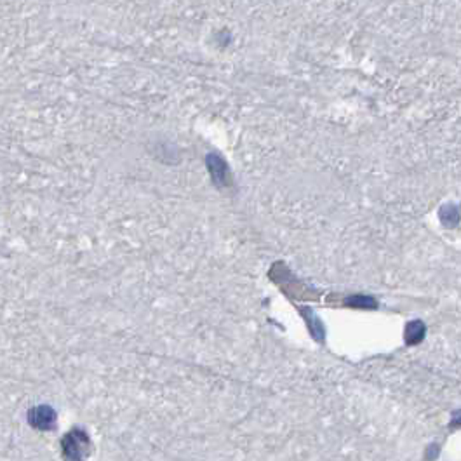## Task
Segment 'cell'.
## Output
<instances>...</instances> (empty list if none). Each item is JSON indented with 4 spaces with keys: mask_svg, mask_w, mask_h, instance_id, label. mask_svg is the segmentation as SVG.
Here are the masks:
<instances>
[{
    "mask_svg": "<svg viewBox=\"0 0 461 461\" xmlns=\"http://www.w3.org/2000/svg\"><path fill=\"white\" fill-rule=\"evenodd\" d=\"M62 451L65 461H85L91 455V439L80 428H73L62 439Z\"/></svg>",
    "mask_w": 461,
    "mask_h": 461,
    "instance_id": "obj_1",
    "label": "cell"
},
{
    "mask_svg": "<svg viewBox=\"0 0 461 461\" xmlns=\"http://www.w3.org/2000/svg\"><path fill=\"white\" fill-rule=\"evenodd\" d=\"M28 425L35 430L41 432H51L56 428V420L58 414L48 404H38V406H31L27 413Z\"/></svg>",
    "mask_w": 461,
    "mask_h": 461,
    "instance_id": "obj_2",
    "label": "cell"
},
{
    "mask_svg": "<svg viewBox=\"0 0 461 461\" xmlns=\"http://www.w3.org/2000/svg\"><path fill=\"white\" fill-rule=\"evenodd\" d=\"M206 164L207 171H209L211 178H213V183L218 188H225L230 185V169H228L223 157H220L218 153H209L206 157Z\"/></svg>",
    "mask_w": 461,
    "mask_h": 461,
    "instance_id": "obj_3",
    "label": "cell"
},
{
    "mask_svg": "<svg viewBox=\"0 0 461 461\" xmlns=\"http://www.w3.org/2000/svg\"><path fill=\"white\" fill-rule=\"evenodd\" d=\"M425 324L421 320H413L406 326V343L407 345H416L425 338Z\"/></svg>",
    "mask_w": 461,
    "mask_h": 461,
    "instance_id": "obj_4",
    "label": "cell"
},
{
    "mask_svg": "<svg viewBox=\"0 0 461 461\" xmlns=\"http://www.w3.org/2000/svg\"><path fill=\"white\" fill-rule=\"evenodd\" d=\"M346 305L348 306H355V308H374L376 306V302H374L371 296H352V298L346 299Z\"/></svg>",
    "mask_w": 461,
    "mask_h": 461,
    "instance_id": "obj_5",
    "label": "cell"
},
{
    "mask_svg": "<svg viewBox=\"0 0 461 461\" xmlns=\"http://www.w3.org/2000/svg\"><path fill=\"white\" fill-rule=\"evenodd\" d=\"M453 425H461V411H456L453 414Z\"/></svg>",
    "mask_w": 461,
    "mask_h": 461,
    "instance_id": "obj_6",
    "label": "cell"
}]
</instances>
